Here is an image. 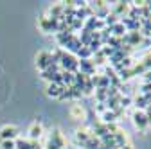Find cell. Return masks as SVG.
<instances>
[{
	"label": "cell",
	"mask_w": 151,
	"mask_h": 149,
	"mask_svg": "<svg viewBox=\"0 0 151 149\" xmlns=\"http://www.w3.org/2000/svg\"><path fill=\"white\" fill-rule=\"evenodd\" d=\"M49 149H63L65 147V138L61 137V133L58 129H54L50 133V138H49V144H47Z\"/></svg>",
	"instance_id": "6da1fadb"
},
{
	"label": "cell",
	"mask_w": 151,
	"mask_h": 149,
	"mask_svg": "<svg viewBox=\"0 0 151 149\" xmlns=\"http://www.w3.org/2000/svg\"><path fill=\"white\" fill-rule=\"evenodd\" d=\"M54 61H52V54H49V52H40L36 56V67H38V70H47L50 65H52Z\"/></svg>",
	"instance_id": "7a4b0ae2"
},
{
	"label": "cell",
	"mask_w": 151,
	"mask_h": 149,
	"mask_svg": "<svg viewBox=\"0 0 151 149\" xmlns=\"http://www.w3.org/2000/svg\"><path fill=\"white\" fill-rule=\"evenodd\" d=\"M18 138V128L16 126H4L0 129V140H16Z\"/></svg>",
	"instance_id": "3957f363"
},
{
	"label": "cell",
	"mask_w": 151,
	"mask_h": 149,
	"mask_svg": "<svg viewBox=\"0 0 151 149\" xmlns=\"http://www.w3.org/2000/svg\"><path fill=\"white\" fill-rule=\"evenodd\" d=\"M42 135H43V128H42V124H40V122H34V124L31 126V129H29V140L36 142V140L42 138Z\"/></svg>",
	"instance_id": "277c9868"
},
{
	"label": "cell",
	"mask_w": 151,
	"mask_h": 149,
	"mask_svg": "<svg viewBox=\"0 0 151 149\" xmlns=\"http://www.w3.org/2000/svg\"><path fill=\"white\" fill-rule=\"evenodd\" d=\"M133 124L139 129H146L147 120H146V113H144V111H135V113H133Z\"/></svg>",
	"instance_id": "5b68a950"
},
{
	"label": "cell",
	"mask_w": 151,
	"mask_h": 149,
	"mask_svg": "<svg viewBox=\"0 0 151 149\" xmlns=\"http://www.w3.org/2000/svg\"><path fill=\"white\" fill-rule=\"evenodd\" d=\"M63 92H65V88L61 85H56V83L49 85V88H47V94L50 97H63Z\"/></svg>",
	"instance_id": "8992f818"
},
{
	"label": "cell",
	"mask_w": 151,
	"mask_h": 149,
	"mask_svg": "<svg viewBox=\"0 0 151 149\" xmlns=\"http://www.w3.org/2000/svg\"><path fill=\"white\" fill-rule=\"evenodd\" d=\"M38 144L32 140H24V138H18L16 140V149H34Z\"/></svg>",
	"instance_id": "52a82bcc"
},
{
	"label": "cell",
	"mask_w": 151,
	"mask_h": 149,
	"mask_svg": "<svg viewBox=\"0 0 151 149\" xmlns=\"http://www.w3.org/2000/svg\"><path fill=\"white\" fill-rule=\"evenodd\" d=\"M0 149H16V140H0Z\"/></svg>",
	"instance_id": "ba28073f"
},
{
	"label": "cell",
	"mask_w": 151,
	"mask_h": 149,
	"mask_svg": "<svg viewBox=\"0 0 151 149\" xmlns=\"http://www.w3.org/2000/svg\"><path fill=\"white\" fill-rule=\"evenodd\" d=\"M72 115H74V117H83V110H81L79 106H74V108H72Z\"/></svg>",
	"instance_id": "9c48e42d"
},
{
	"label": "cell",
	"mask_w": 151,
	"mask_h": 149,
	"mask_svg": "<svg viewBox=\"0 0 151 149\" xmlns=\"http://www.w3.org/2000/svg\"><path fill=\"white\" fill-rule=\"evenodd\" d=\"M146 120H147V126L151 124V108L147 110V113H146Z\"/></svg>",
	"instance_id": "30bf717a"
}]
</instances>
